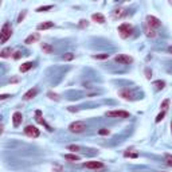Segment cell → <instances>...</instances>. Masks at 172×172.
Returning <instances> with one entry per match:
<instances>
[{
	"label": "cell",
	"mask_w": 172,
	"mask_h": 172,
	"mask_svg": "<svg viewBox=\"0 0 172 172\" xmlns=\"http://www.w3.org/2000/svg\"><path fill=\"white\" fill-rule=\"evenodd\" d=\"M118 32H120V36L122 39H127L132 34V26L128 24V23H122L121 26H118Z\"/></svg>",
	"instance_id": "7a4b0ae2"
},
{
	"label": "cell",
	"mask_w": 172,
	"mask_h": 172,
	"mask_svg": "<svg viewBox=\"0 0 172 172\" xmlns=\"http://www.w3.org/2000/svg\"><path fill=\"white\" fill-rule=\"evenodd\" d=\"M124 156L125 157H137L139 155H137V153H133V152H125Z\"/></svg>",
	"instance_id": "484cf974"
},
{
	"label": "cell",
	"mask_w": 172,
	"mask_h": 172,
	"mask_svg": "<svg viewBox=\"0 0 172 172\" xmlns=\"http://www.w3.org/2000/svg\"><path fill=\"white\" fill-rule=\"evenodd\" d=\"M7 97H10V96H8V94H3V96H0V98H1V100H6Z\"/></svg>",
	"instance_id": "e575fe53"
},
{
	"label": "cell",
	"mask_w": 172,
	"mask_h": 172,
	"mask_svg": "<svg viewBox=\"0 0 172 172\" xmlns=\"http://www.w3.org/2000/svg\"><path fill=\"white\" fill-rule=\"evenodd\" d=\"M80 26L81 27H87V20H81Z\"/></svg>",
	"instance_id": "1f68e13d"
},
{
	"label": "cell",
	"mask_w": 172,
	"mask_h": 172,
	"mask_svg": "<svg viewBox=\"0 0 172 172\" xmlns=\"http://www.w3.org/2000/svg\"><path fill=\"white\" fill-rule=\"evenodd\" d=\"M69 129H70V132H73V133H81V132H83L86 129V124L83 121H75V122H73V124H70Z\"/></svg>",
	"instance_id": "3957f363"
},
{
	"label": "cell",
	"mask_w": 172,
	"mask_h": 172,
	"mask_svg": "<svg viewBox=\"0 0 172 172\" xmlns=\"http://www.w3.org/2000/svg\"><path fill=\"white\" fill-rule=\"evenodd\" d=\"M24 133L27 134V136H30V137H38L39 136V129L36 127H32V125H28V127H26V129H24Z\"/></svg>",
	"instance_id": "52a82bcc"
},
{
	"label": "cell",
	"mask_w": 172,
	"mask_h": 172,
	"mask_svg": "<svg viewBox=\"0 0 172 172\" xmlns=\"http://www.w3.org/2000/svg\"><path fill=\"white\" fill-rule=\"evenodd\" d=\"M67 149H70V151H78V149H80V147H77V145H69V147H67Z\"/></svg>",
	"instance_id": "f546056e"
},
{
	"label": "cell",
	"mask_w": 172,
	"mask_h": 172,
	"mask_svg": "<svg viewBox=\"0 0 172 172\" xmlns=\"http://www.w3.org/2000/svg\"><path fill=\"white\" fill-rule=\"evenodd\" d=\"M147 24L151 28H157V27H160V26H161V22H160L157 18H155V16L148 15L147 16Z\"/></svg>",
	"instance_id": "5b68a950"
},
{
	"label": "cell",
	"mask_w": 172,
	"mask_h": 172,
	"mask_svg": "<svg viewBox=\"0 0 172 172\" xmlns=\"http://www.w3.org/2000/svg\"><path fill=\"white\" fill-rule=\"evenodd\" d=\"M109 54H97V55H93V59H108Z\"/></svg>",
	"instance_id": "d6986e66"
},
{
	"label": "cell",
	"mask_w": 172,
	"mask_h": 172,
	"mask_svg": "<svg viewBox=\"0 0 172 172\" xmlns=\"http://www.w3.org/2000/svg\"><path fill=\"white\" fill-rule=\"evenodd\" d=\"M168 105H169V100H164V101L161 102V106H160V108H161V109H166Z\"/></svg>",
	"instance_id": "4316f807"
},
{
	"label": "cell",
	"mask_w": 172,
	"mask_h": 172,
	"mask_svg": "<svg viewBox=\"0 0 172 172\" xmlns=\"http://www.w3.org/2000/svg\"><path fill=\"white\" fill-rule=\"evenodd\" d=\"M92 19L94 20V22L100 23V24H104V23H105V16L102 15V14H93Z\"/></svg>",
	"instance_id": "7c38bea8"
},
{
	"label": "cell",
	"mask_w": 172,
	"mask_h": 172,
	"mask_svg": "<svg viewBox=\"0 0 172 172\" xmlns=\"http://www.w3.org/2000/svg\"><path fill=\"white\" fill-rule=\"evenodd\" d=\"M36 93H38V90H36L35 87H34V89H30L27 93H24V96H23V100H26V101H27V100L34 98V97L36 96Z\"/></svg>",
	"instance_id": "30bf717a"
},
{
	"label": "cell",
	"mask_w": 172,
	"mask_h": 172,
	"mask_svg": "<svg viewBox=\"0 0 172 172\" xmlns=\"http://www.w3.org/2000/svg\"><path fill=\"white\" fill-rule=\"evenodd\" d=\"M48 96H50V98H54V100H58V96H57V94H53V93H48Z\"/></svg>",
	"instance_id": "836d02e7"
},
{
	"label": "cell",
	"mask_w": 172,
	"mask_h": 172,
	"mask_svg": "<svg viewBox=\"0 0 172 172\" xmlns=\"http://www.w3.org/2000/svg\"><path fill=\"white\" fill-rule=\"evenodd\" d=\"M62 59H63V61H73V59H74V54L67 53V54H65L63 57H62Z\"/></svg>",
	"instance_id": "44dd1931"
},
{
	"label": "cell",
	"mask_w": 172,
	"mask_h": 172,
	"mask_svg": "<svg viewBox=\"0 0 172 172\" xmlns=\"http://www.w3.org/2000/svg\"><path fill=\"white\" fill-rule=\"evenodd\" d=\"M42 48H43V50H45L47 54H50L51 51H53V48H51L48 45H46V43H42Z\"/></svg>",
	"instance_id": "603a6c76"
},
{
	"label": "cell",
	"mask_w": 172,
	"mask_h": 172,
	"mask_svg": "<svg viewBox=\"0 0 172 172\" xmlns=\"http://www.w3.org/2000/svg\"><path fill=\"white\" fill-rule=\"evenodd\" d=\"M164 85H166V82H164V81H156V82H155V86H156L157 89H163V87H164Z\"/></svg>",
	"instance_id": "cb8c5ba5"
},
{
	"label": "cell",
	"mask_w": 172,
	"mask_h": 172,
	"mask_svg": "<svg viewBox=\"0 0 172 172\" xmlns=\"http://www.w3.org/2000/svg\"><path fill=\"white\" fill-rule=\"evenodd\" d=\"M24 16H26V11H23V12H22V14H20V15H19V18H18V22H19V23L22 22V20L24 19Z\"/></svg>",
	"instance_id": "f1b7e54d"
},
{
	"label": "cell",
	"mask_w": 172,
	"mask_h": 172,
	"mask_svg": "<svg viewBox=\"0 0 172 172\" xmlns=\"http://www.w3.org/2000/svg\"><path fill=\"white\" fill-rule=\"evenodd\" d=\"M39 34H34V35H30L28 38H26V41H24V43H27V45H31V43H34V42H36V41H39Z\"/></svg>",
	"instance_id": "5bb4252c"
},
{
	"label": "cell",
	"mask_w": 172,
	"mask_h": 172,
	"mask_svg": "<svg viewBox=\"0 0 172 172\" xmlns=\"http://www.w3.org/2000/svg\"><path fill=\"white\" fill-rule=\"evenodd\" d=\"M109 133H110V131H109V129H106V128H102V129H100V131H98V134H102V136L109 134Z\"/></svg>",
	"instance_id": "d4e9b609"
},
{
	"label": "cell",
	"mask_w": 172,
	"mask_h": 172,
	"mask_svg": "<svg viewBox=\"0 0 172 172\" xmlns=\"http://www.w3.org/2000/svg\"><path fill=\"white\" fill-rule=\"evenodd\" d=\"M164 114H166V113H164V112H161V113H160V114L156 117V120H155V121H156V122H160L163 118H164Z\"/></svg>",
	"instance_id": "83f0119b"
},
{
	"label": "cell",
	"mask_w": 172,
	"mask_h": 172,
	"mask_svg": "<svg viewBox=\"0 0 172 172\" xmlns=\"http://www.w3.org/2000/svg\"><path fill=\"white\" fill-rule=\"evenodd\" d=\"M23 117H22V113L20 112H15L12 114V122H14V127H19L20 122H22Z\"/></svg>",
	"instance_id": "ba28073f"
},
{
	"label": "cell",
	"mask_w": 172,
	"mask_h": 172,
	"mask_svg": "<svg viewBox=\"0 0 172 172\" xmlns=\"http://www.w3.org/2000/svg\"><path fill=\"white\" fill-rule=\"evenodd\" d=\"M120 96L124 97L125 100H132V93L128 92V90H121V92H120Z\"/></svg>",
	"instance_id": "ac0fdd59"
},
{
	"label": "cell",
	"mask_w": 172,
	"mask_h": 172,
	"mask_svg": "<svg viewBox=\"0 0 172 172\" xmlns=\"http://www.w3.org/2000/svg\"><path fill=\"white\" fill-rule=\"evenodd\" d=\"M160 172H166V171H160Z\"/></svg>",
	"instance_id": "74e56055"
},
{
	"label": "cell",
	"mask_w": 172,
	"mask_h": 172,
	"mask_svg": "<svg viewBox=\"0 0 172 172\" xmlns=\"http://www.w3.org/2000/svg\"><path fill=\"white\" fill-rule=\"evenodd\" d=\"M171 129H172V122H171Z\"/></svg>",
	"instance_id": "8d00e7d4"
},
{
	"label": "cell",
	"mask_w": 172,
	"mask_h": 172,
	"mask_svg": "<svg viewBox=\"0 0 172 172\" xmlns=\"http://www.w3.org/2000/svg\"><path fill=\"white\" fill-rule=\"evenodd\" d=\"M144 31H145V35H147L148 38H155V36H156V32L153 31V28H151L147 23L144 24Z\"/></svg>",
	"instance_id": "8fae6325"
},
{
	"label": "cell",
	"mask_w": 172,
	"mask_h": 172,
	"mask_svg": "<svg viewBox=\"0 0 172 172\" xmlns=\"http://www.w3.org/2000/svg\"><path fill=\"white\" fill-rule=\"evenodd\" d=\"M145 74H147L148 80H151V77H152V71H149V69H145Z\"/></svg>",
	"instance_id": "4dcf8cb0"
},
{
	"label": "cell",
	"mask_w": 172,
	"mask_h": 172,
	"mask_svg": "<svg viewBox=\"0 0 172 172\" xmlns=\"http://www.w3.org/2000/svg\"><path fill=\"white\" fill-rule=\"evenodd\" d=\"M65 159L70 160V161H78V160H80V156H78V155H71V153H67V155H65Z\"/></svg>",
	"instance_id": "e0dca14e"
},
{
	"label": "cell",
	"mask_w": 172,
	"mask_h": 172,
	"mask_svg": "<svg viewBox=\"0 0 172 172\" xmlns=\"http://www.w3.org/2000/svg\"><path fill=\"white\" fill-rule=\"evenodd\" d=\"M168 51H169V53L172 54V46H169V47H168Z\"/></svg>",
	"instance_id": "d590c367"
},
{
	"label": "cell",
	"mask_w": 172,
	"mask_h": 172,
	"mask_svg": "<svg viewBox=\"0 0 172 172\" xmlns=\"http://www.w3.org/2000/svg\"><path fill=\"white\" fill-rule=\"evenodd\" d=\"M166 163L168 164L169 167H172V155H169V153H166Z\"/></svg>",
	"instance_id": "7402d4cb"
},
{
	"label": "cell",
	"mask_w": 172,
	"mask_h": 172,
	"mask_svg": "<svg viewBox=\"0 0 172 172\" xmlns=\"http://www.w3.org/2000/svg\"><path fill=\"white\" fill-rule=\"evenodd\" d=\"M11 54H12V48L11 47H6L1 50V53H0V57L1 58H8L11 57Z\"/></svg>",
	"instance_id": "9a60e30c"
},
{
	"label": "cell",
	"mask_w": 172,
	"mask_h": 172,
	"mask_svg": "<svg viewBox=\"0 0 172 172\" xmlns=\"http://www.w3.org/2000/svg\"><path fill=\"white\" fill-rule=\"evenodd\" d=\"M20 55H22V53H20V51H18V53H15L14 58H15V59H19V58H20Z\"/></svg>",
	"instance_id": "d6a6232c"
},
{
	"label": "cell",
	"mask_w": 172,
	"mask_h": 172,
	"mask_svg": "<svg viewBox=\"0 0 172 172\" xmlns=\"http://www.w3.org/2000/svg\"><path fill=\"white\" fill-rule=\"evenodd\" d=\"M108 117H121V118H127L129 117V113L125 110H112V112H106Z\"/></svg>",
	"instance_id": "8992f818"
},
{
	"label": "cell",
	"mask_w": 172,
	"mask_h": 172,
	"mask_svg": "<svg viewBox=\"0 0 172 172\" xmlns=\"http://www.w3.org/2000/svg\"><path fill=\"white\" fill-rule=\"evenodd\" d=\"M53 8V6H43V7H39V8H36V11L38 12H46V11L51 10Z\"/></svg>",
	"instance_id": "ffe728a7"
},
{
	"label": "cell",
	"mask_w": 172,
	"mask_h": 172,
	"mask_svg": "<svg viewBox=\"0 0 172 172\" xmlns=\"http://www.w3.org/2000/svg\"><path fill=\"white\" fill-rule=\"evenodd\" d=\"M51 27H54V23L53 22H43V23H41V24H38L36 28L41 31V30H48V28H51Z\"/></svg>",
	"instance_id": "4fadbf2b"
},
{
	"label": "cell",
	"mask_w": 172,
	"mask_h": 172,
	"mask_svg": "<svg viewBox=\"0 0 172 172\" xmlns=\"http://www.w3.org/2000/svg\"><path fill=\"white\" fill-rule=\"evenodd\" d=\"M85 167L86 168H90V169H97V168H101L102 167V163L101 161H89V163H85Z\"/></svg>",
	"instance_id": "9c48e42d"
},
{
	"label": "cell",
	"mask_w": 172,
	"mask_h": 172,
	"mask_svg": "<svg viewBox=\"0 0 172 172\" xmlns=\"http://www.w3.org/2000/svg\"><path fill=\"white\" fill-rule=\"evenodd\" d=\"M116 62H118V63H124V65H129L133 62V58L129 57V55H125V54H118L116 55Z\"/></svg>",
	"instance_id": "277c9868"
},
{
	"label": "cell",
	"mask_w": 172,
	"mask_h": 172,
	"mask_svg": "<svg viewBox=\"0 0 172 172\" xmlns=\"http://www.w3.org/2000/svg\"><path fill=\"white\" fill-rule=\"evenodd\" d=\"M1 43H6L8 39L11 38V35H12V28H11V26L8 24V23H4V26L1 27Z\"/></svg>",
	"instance_id": "6da1fadb"
},
{
	"label": "cell",
	"mask_w": 172,
	"mask_h": 172,
	"mask_svg": "<svg viewBox=\"0 0 172 172\" xmlns=\"http://www.w3.org/2000/svg\"><path fill=\"white\" fill-rule=\"evenodd\" d=\"M32 66H34L32 62H26V63H23L22 66H20V71H22V73H26V71H28Z\"/></svg>",
	"instance_id": "2e32d148"
}]
</instances>
